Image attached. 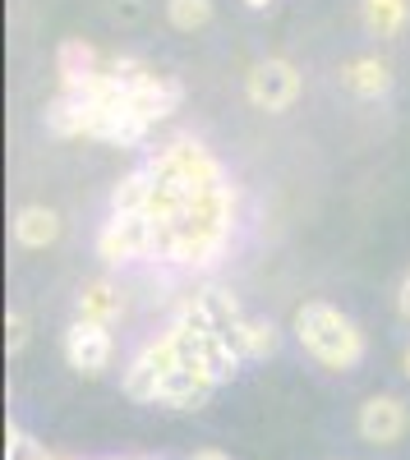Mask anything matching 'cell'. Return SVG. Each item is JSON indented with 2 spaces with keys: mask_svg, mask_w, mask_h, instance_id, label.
<instances>
[{
  "mask_svg": "<svg viewBox=\"0 0 410 460\" xmlns=\"http://www.w3.org/2000/svg\"><path fill=\"white\" fill-rule=\"evenodd\" d=\"M305 93V74L286 56H263L245 74V102L263 115H286Z\"/></svg>",
  "mask_w": 410,
  "mask_h": 460,
  "instance_id": "3957f363",
  "label": "cell"
},
{
  "mask_svg": "<svg viewBox=\"0 0 410 460\" xmlns=\"http://www.w3.org/2000/svg\"><path fill=\"white\" fill-rule=\"evenodd\" d=\"M175 368H180V345L171 341V332H162L157 341H147L143 350L129 359V368H125V396L157 405L162 382H166Z\"/></svg>",
  "mask_w": 410,
  "mask_h": 460,
  "instance_id": "5b68a950",
  "label": "cell"
},
{
  "mask_svg": "<svg viewBox=\"0 0 410 460\" xmlns=\"http://www.w3.org/2000/svg\"><path fill=\"white\" fill-rule=\"evenodd\" d=\"M217 19V0H166V23L175 32H203Z\"/></svg>",
  "mask_w": 410,
  "mask_h": 460,
  "instance_id": "ac0fdd59",
  "label": "cell"
},
{
  "mask_svg": "<svg viewBox=\"0 0 410 460\" xmlns=\"http://www.w3.org/2000/svg\"><path fill=\"white\" fill-rule=\"evenodd\" d=\"M60 350H65V364L79 373V377H102V373L111 368V359H116V336H111L106 323L74 318V323L65 327Z\"/></svg>",
  "mask_w": 410,
  "mask_h": 460,
  "instance_id": "8992f818",
  "label": "cell"
},
{
  "mask_svg": "<svg viewBox=\"0 0 410 460\" xmlns=\"http://www.w3.org/2000/svg\"><path fill=\"white\" fill-rule=\"evenodd\" d=\"M360 28L379 42H392L410 28V0H360Z\"/></svg>",
  "mask_w": 410,
  "mask_h": 460,
  "instance_id": "9a60e30c",
  "label": "cell"
},
{
  "mask_svg": "<svg viewBox=\"0 0 410 460\" xmlns=\"http://www.w3.org/2000/svg\"><path fill=\"white\" fill-rule=\"evenodd\" d=\"M190 460H231L227 451H217V447H203V451H194Z\"/></svg>",
  "mask_w": 410,
  "mask_h": 460,
  "instance_id": "7402d4cb",
  "label": "cell"
},
{
  "mask_svg": "<svg viewBox=\"0 0 410 460\" xmlns=\"http://www.w3.org/2000/svg\"><path fill=\"white\" fill-rule=\"evenodd\" d=\"M355 433L369 447H397L410 433V405L392 392H374L355 414Z\"/></svg>",
  "mask_w": 410,
  "mask_h": 460,
  "instance_id": "ba28073f",
  "label": "cell"
},
{
  "mask_svg": "<svg viewBox=\"0 0 410 460\" xmlns=\"http://www.w3.org/2000/svg\"><path fill=\"white\" fill-rule=\"evenodd\" d=\"M153 189H157V180H153V166L147 162L125 171L111 184V212H147L153 208Z\"/></svg>",
  "mask_w": 410,
  "mask_h": 460,
  "instance_id": "e0dca14e",
  "label": "cell"
},
{
  "mask_svg": "<svg viewBox=\"0 0 410 460\" xmlns=\"http://www.w3.org/2000/svg\"><path fill=\"white\" fill-rule=\"evenodd\" d=\"M147 166L171 171V175H180L184 184H194V189H203V184H217V180H227L221 162L212 157V152H208L199 138H190V134H180V138L162 143V147L153 152V157H147Z\"/></svg>",
  "mask_w": 410,
  "mask_h": 460,
  "instance_id": "52a82bcc",
  "label": "cell"
},
{
  "mask_svg": "<svg viewBox=\"0 0 410 460\" xmlns=\"http://www.w3.org/2000/svg\"><path fill=\"white\" fill-rule=\"evenodd\" d=\"M212 392H217V382H212L199 364H180V368L162 382L157 405H166V410H203Z\"/></svg>",
  "mask_w": 410,
  "mask_h": 460,
  "instance_id": "4fadbf2b",
  "label": "cell"
},
{
  "mask_svg": "<svg viewBox=\"0 0 410 460\" xmlns=\"http://www.w3.org/2000/svg\"><path fill=\"white\" fill-rule=\"evenodd\" d=\"M231 341H236V350L245 355V364H254V359H268V355H277V345H281V332H277V323H268V318H240L231 332H227Z\"/></svg>",
  "mask_w": 410,
  "mask_h": 460,
  "instance_id": "2e32d148",
  "label": "cell"
},
{
  "mask_svg": "<svg viewBox=\"0 0 410 460\" xmlns=\"http://www.w3.org/2000/svg\"><path fill=\"white\" fill-rule=\"evenodd\" d=\"M51 460H69V456H51Z\"/></svg>",
  "mask_w": 410,
  "mask_h": 460,
  "instance_id": "d4e9b609",
  "label": "cell"
},
{
  "mask_svg": "<svg viewBox=\"0 0 410 460\" xmlns=\"http://www.w3.org/2000/svg\"><path fill=\"white\" fill-rule=\"evenodd\" d=\"M290 332L305 345V355L318 359L327 373H355L364 364L369 341H364L360 323L327 299H305L290 318Z\"/></svg>",
  "mask_w": 410,
  "mask_h": 460,
  "instance_id": "7a4b0ae2",
  "label": "cell"
},
{
  "mask_svg": "<svg viewBox=\"0 0 410 460\" xmlns=\"http://www.w3.org/2000/svg\"><path fill=\"white\" fill-rule=\"evenodd\" d=\"M5 460H51V451L37 442L28 429L10 424V429H5Z\"/></svg>",
  "mask_w": 410,
  "mask_h": 460,
  "instance_id": "d6986e66",
  "label": "cell"
},
{
  "mask_svg": "<svg viewBox=\"0 0 410 460\" xmlns=\"http://www.w3.org/2000/svg\"><path fill=\"white\" fill-rule=\"evenodd\" d=\"M102 69H106V56L93 42L65 37L60 51H56V93H88Z\"/></svg>",
  "mask_w": 410,
  "mask_h": 460,
  "instance_id": "30bf717a",
  "label": "cell"
},
{
  "mask_svg": "<svg viewBox=\"0 0 410 460\" xmlns=\"http://www.w3.org/2000/svg\"><path fill=\"white\" fill-rule=\"evenodd\" d=\"M28 336H32V332H28V314H23V309H10V314H5V350H10V355H23Z\"/></svg>",
  "mask_w": 410,
  "mask_h": 460,
  "instance_id": "ffe728a7",
  "label": "cell"
},
{
  "mask_svg": "<svg viewBox=\"0 0 410 460\" xmlns=\"http://www.w3.org/2000/svg\"><path fill=\"white\" fill-rule=\"evenodd\" d=\"M236 212H240V199H236L231 180H217V184L194 189V203H190V212H184L180 230L171 235V244L162 249V262L212 267L221 253H227V244H231Z\"/></svg>",
  "mask_w": 410,
  "mask_h": 460,
  "instance_id": "6da1fadb",
  "label": "cell"
},
{
  "mask_svg": "<svg viewBox=\"0 0 410 460\" xmlns=\"http://www.w3.org/2000/svg\"><path fill=\"white\" fill-rule=\"evenodd\" d=\"M60 230H65V221H60V212L56 208H47V203H23L19 212H14V221H10V235H14V244L19 249H51L56 240H60Z\"/></svg>",
  "mask_w": 410,
  "mask_h": 460,
  "instance_id": "7c38bea8",
  "label": "cell"
},
{
  "mask_svg": "<svg viewBox=\"0 0 410 460\" xmlns=\"http://www.w3.org/2000/svg\"><path fill=\"white\" fill-rule=\"evenodd\" d=\"M401 373H406V382H410V341H406V350H401Z\"/></svg>",
  "mask_w": 410,
  "mask_h": 460,
  "instance_id": "cb8c5ba5",
  "label": "cell"
},
{
  "mask_svg": "<svg viewBox=\"0 0 410 460\" xmlns=\"http://www.w3.org/2000/svg\"><path fill=\"white\" fill-rule=\"evenodd\" d=\"M97 258L106 267H125L138 258H157V226L147 212H111L97 230Z\"/></svg>",
  "mask_w": 410,
  "mask_h": 460,
  "instance_id": "277c9868",
  "label": "cell"
},
{
  "mask_svg": "<svg viewBox=\"0 0 410 460\" xmlns=\"http://www.w3.org/2000/svg\"><path fill=\"white\" fill-rule=\"evenodd\" d=\"M180 102H184V88H180V79H171V74H147V79L138 84V88H129V106H134V115L143 125H157V120H166L171 111H180Z\"/></svg>",
  "mask_w": 410,
  "mask_h": 460,
  "instance_id": "8fae6325",
  "label": "cell"
},
{
  "mask_svg": "<svg viewBox=\"0 0 410 460\" xmlns=\"http://www.w3.org/2000/svg\"><path fill=\"white\" fill-rule=\"evenodd\" d=\"M397 318L401 323H410V272L401 277V286H397Z\"/></svg>",
  "mask_w": 410,
  "mask_h": 460,
  "instance_id": "44dd1931",
  "label": "cell"
},
{
  "mask_svg": "<svg viewBox=\"0 0 410 460\" xmlns=\"http://www.w3.org/2000/svg\"><path fill=\"white\" fill-rule=\"evenodd\" d=\"M337 84H342V93L355 97V102H383V97L392 93V60L379 56V51H360V56L342 60Z\"/></svg>",
  "mask_w": 410,
  "mask_h": 460,
  "instance_id": "9c48e42d",
  "label": "cell"
},
{
  "mask_svg": "<svg viewBox=\"0 0 410 460\" xmlns=\"http://www.w3.org/2000/svg\"><path fill=\"white\" fill-rule=\"evenodd\" d=\"M125 314V295L120 286L111 281V277H93L79 286V295H74V318H84V323H116Z\"/></svg>",
  "mask_w": 410,
  "mask_h": 460,
  "instance_id": "5bb4252c",
  "label": "cell"
},
{
  "mask_svg": "<svg viewBox=\"0 0 410 460\" xmlns=\"http://www.w3.org/2000/svg\"><path fill=\"white\" fill-rule=\"evenodd\" d=\"M277 0H245V10H254V14H263V10H272Z\"/></svg>",
  "mask_w": 410,
  "mask_h": 460,
  "instance_id": "603a6c76",
  "label": "cell"
}]
</instances>
